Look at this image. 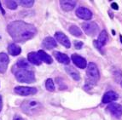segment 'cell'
Segmentation results:
<instances>
[{"instance_id": "6da1fadb", "label": "cell", "mask_w": 122, "mask_h": 120, "mask_svg": "<svg viewBox=\"0 0 122 120\" xmlns=\"http://www.w3.org/2000/svg\"><path fill=\"white\" fill-rule=\"evenodd\" d=\"M7 32L15 43H25L37 33L36 27L22 20H15L7 26Z\"/></svg>"}, {"instance_id": "7a4b0ae2", "label": "cell", "mask_w": 122, "mask_h": 120, "mask_svg": "<svg viewBox=\"0 0 122 120\" xmlns=\"http://www.w3.org/2000/svg\"><path fill=\"white\" fill-rule=\"evenodd\" d=\"M13 73L15 74V77L17 79V81L20 83H31L35 82V75L33 71L26 69H19L14 66L12 68Z\"/></svg>"}, {"instance_id": "3957f363", "label": "cell", "mask_w": 122, "mask_h": 120, "mask_svg": "<svg viewBox=\"0 0 122 120\" xmlns=\"http://www.w3.org/2000/svg\"><path fill=\"white\" fill-rule=\"evenodd\" d=\"M23 112L27 115H34L41 109V104L35 100H26L21 104Z\"/></svg>"}, {"instance_id": "277c9868", "label": "cell", "mask_w": 122, "mask_h": 120, "mask_svg": "<svg viewBox=\"0 0 122 120\" xmlns=\"http://www.w3.org/2000/svg\"><path fill=\"white\" fill-rule=\"evenodd\" d=\"M86 75H87V82L89 81L88 83H95L99 80L100 78V72L97 68V66L94 62H90L87 64L86 67Z\"/></svg>"}, {"instance_id": "5b68a950", "label": "cell", "mask_w": 122, "mask_h": 120, "mask_svg": "<svg viewBox=\"0 0 122 120\" xmlns=\"http://www.w3.org/2000/svg\"><path fill=\"white\" fill-rule=\"evenodd\" d=\"M82 28L86 35L90 37H93L97 33L99 30V27L96 22L92 21V22H86L82 25Z\"/></svg>"}, {"instance_id": "8992f818", "label": "cell", "mask_w": 122, "mask_h": 120, "mask_svg": "<svg viewBox=\"0 0 122 120\" xmlns=\"http://www.w3.org/2000/svg\"><path fill=\"white\" fill-rule=\"evenodd\" d=\"M14 91L17 95L22 96H28L34 95L38 92V90L34 87H26V86H16L14 89Z\"/></svg>"}, {"instance_id": "52a82bcc", "label": "cell", "mask_w": 122, "mask_h": 120, "mask_svg": "<svg viewBox=\"0 0 122 120\" xmlns=\"http://www.w3.org/2000/svg\"><path fill=\"white\" fill-rule=\"evenodd\" d=\"M75 14L79 19H82V20H91L93 16V14H92V11L89 9L85 8V7H79L76 10Z\"/></svg>"}, {"instance_id": "ba28073f", "label": "cell", "mask_w": 122, "mask_h": 120, "mask_svg": "<svg viewBox=\"0 0 122 120\" xmlns=\"http://www.w3.org/2000/svg\"><path fill=\"white\" fill-rule=\"evenodd\" d=\"M107 110L116 118H120L122 116V106L118 103L108 104Z\"/></svg>"}, {"instance_id": "9c48e42d", "label": "cell", "mask_w": 122, "mask_h": 120, "mask_svg": "<svg viewBox=\"0 0 122 120\" xmlns=\"http://www.w3.org/2000/svg\"><path fill=\"white\" fill-rule=\"evenodd\" d=\"M71 59L73 63H74V65L77 67H79V68H80V69H85L87 67L86 60L84 57L77 55V54H73L71 56Z\"/></svg>"}, {"instance_id": "30bf717a", "label": "cell", "mask_w": 122, "mask_h": 120, "mask_svg": "<svg viewBox=\"0 0 122 120\" xmlns=\"http://www.w3.org/2000/svg\"><path fill=\"white\" fill-rule=\"evenodd\" d=\"M119 96L116 92L113 91V90H109V91L106 92L102 96V103L103 104H108L112 103V102L115 101L116 100H118Z\"/></svg>"}, {"instance_id": "8fae6325", "label": "cell", "mask_w": 122, "mask_h": 120, "mask_svg": "<svg viewBox=\"0 0 122 120\" xmlns=\"http://www.w3.org/2000/svg\"><path fill=\"white\" fill-rule=\"evenodd\" d=\"M55 38L56 39V41L58 43H60L61 45H63L66 48H70L71 47V43H70V40L68 39V38L66 36L64 33H61V32H57L55 33Z\"/></svg>"}, {"instance_id": "7c38bea8", "label": "cell", "mask_w": 122, "mask_h": 120, "mask_svg": "<svg viewBox=\"0 0 122 120\" xmlns=\"http://www.w3.org/2000/svg\"><path fill=\"white\" fill-rule=\"evenodd\" d=\"M10 59L7 54L0 53V73H4L8 68Z\"/></svg>"}, {"instance_id": "4fadbf2b", "label": "cell", "mask_w": 122, "mask_h": 120, "mask_svg": "<svg viewBox=\"0 0 122 120\" xmlns=\"http://www.w3.org/2000/svg\"><path fill=\"white\" fill-rule=\"evenodd\" d=\"M60 6L64 11H71L76 6V1L74 0H61L60 1Z\"/></svg>"}, {"instance_id": "5bb4252c", "label": "cell", "mask_w": 122, "mask_h": 120, "mask_svg": "<svg viewBox=\"0 0 122 120\" xmlns=\"http://www.w3.org/2000/svg\"><path fill=\"white\" fill-rule=\"evenodd\" d=\"M53 54H54L56 59L59 63L64 64V65H67V64L70 63V58L66 54L61 53V52H58V51H55Z\"/></svg>"}, {"instance_id": "9a60e30c", "label": "cell", "mask_w": 122, "mask_h": 120, "mask_svg": "<svg viewBox=\"0 0 122 120\" xmlns=\"http://www.w3.org/2000/svg\"><path fill=\"white\" fill-rule=\"evenodd\" d=\"M56 41L51 37H46L42 42V46L43 48L47 49H54L56 47Z\"/></svg>"}, {"instance_id": "2e32d148", "label": "cell", "mask_w": 122, "mask_h": 120, "mask_svg": "<svg viewBox=\"0 0 122 120\" xmlns=\"http://www.w3.org/2000/svg\"><path fill=\"white\" fill-rule=\"evenodd\" d=\"M27 60H28V62L30 64H33V65H36V66H39L41 64V62H42L40 61V59H39L37 52H30L27 55Z\"/></svg>"}, {"instance_id": "e0dca14e", "label": "cell", "mask_w": 122, "mask_h": 120, "mask_svg": "<svg viewBox=\"0 0 122 120\" xmlns=\"http://www.w3.org/2000/svg\"><path fill=\"white\" fill-rule=\"evenodd\" d=\"M15 67H17V68H19V69H26V70H30V71L33 70V67H32V65H31V64L29 63L26 60L23 59V58L22 59L18 60L17 62H16V64L15 65Z\"/></svg>"}, {"instance_id": "ac0fdd59", "label": "cell", "mask_w": 122, "mask_h": 120, "mask_svg": "<svg viewBox=\"0 0 122 120\" xmlns=\"http://www.w3.org/2000/svg\"><path fill=\"white\" fill-rule=\"evenodd\" d=\"M8 51L11 55L16 56V55H19L20 54L21 49H20V47L19 46V45H17L16 43H10V44H9Z\"/></svg>"}, {"instance_id": "d6986e66", "label": "cell", "mask_w": 122, "mask_h": 120, "mask_svg": "<svg viewBox=\"0 0 122 120\" xmlns=\"http://www.w3.org/2000/svg\"><path fill=\"white\" fill-rule=\"evenodd\" d=\"M38 55H39V59H40L41 61H43V62H45L47 64H51L53 62V60L51 58V56L50 55L45 52L44 50H39L38 52Z\"/></svg>"}, {"instance_id": "ffe728a7", "label": "cell", "mask_w": 122, "mask_h": 120, "mask_svg": "<svg viewBox=\"0 0 122 120\" xmlns=\"http://www.w3.org/2000/svg\"><path fill=\"white\" fill-rule=\"evenodd\" d=\"M65 70L67 73L70 75V77H73V79H74L75 81H79L80 80L79 72L76 69H74L73 67H67L65 68Z\"/></svg>"}, {"instance_id": "44dd1931", "label": "cell", "mask_w": 122, "mask_h": 120, "mask_svg": "<svg viewBox=\"0 0 122 120\" xmlns=\"http://www.w3.org/2000/svg\"><path fill=\"white\" fill-rule=\"evenodd\" d=\"M108 33H107V32H106L105 30H102L101 33H100L99 34V37H98L97 38V42L98 43H99L100 45L102 47H103L104 45L107 43V42H108Z\"/></svg>"}, {"instance_id": "7402d4cb", "label": "cell", "mask_w": 122, "mask_h": 120, "mask_svg": "<svg viewBox=\"0 0 122 120\" xmlns=\"http://www.w3.org/2000/svg\"><path fill=\"white\" fill-rule=\"evenodd\" d=\"M68 31H69V33H71L73 36H74V37L79 38L82 36L81 29H79V27H78L77 26H75V25H72V26H70L69 28H68Z\"/></svg>"}, {"instance_id": "603a6c76", "label": "cell", "mask_w": 122, "mask_h": 120, "mask_svg": "<svg viewBox=\"0 0 122 120\" xmlns=\"http://www.w3.org/2000/svg\"><path fill=\"white\" fill-rule=\"evenodd\" d=\"M45 88H46L47 90H49L51 92L55 91V83H54V82H53V80L51 78H48L46 80V82H45Z\"/></svg>"}, {"instance_id": "cb8c5ba5", "label": "cell", "mask_w": 122, "mask_h": 120, "mask_svg": "<svg viewBox=\"0 0 122 120\" xmlns=\"http://www.w3.org/2000/svg\"><path fill=\"white\" fill-rule=\"evenodd\" d=\"M19 4L26 8H31L34 4V1L33 0H20L19 1Z\"/></svg>"}, {"instance_id": "d4e9b609", "label": "cell", "mask_w": 122, "mask_h": 120, "mask_svg": "<svg viewBox=\"0 0 122 120\" xmlns=\"http://www.w3.org/2000/svg\"><path fill=\"white\" fill-rule=\"evenodd\" d=\"M4 4L10 10H15L17 8V3L15 1H4Z\"/></svg>"}, {"instance_id": "484cf974", "label": "cell", "mask_w": 122, "mask_h": 120, "mask_svg": "<svg viewBox=\"0 0 122 120\" xmlns=\"http://www.w3.org/2000/svg\"><path fill=\"white\" fill-rule=\"evenodd\" d=\"M83 45H84V43H82L81 41H74V47H75V49H81Z\"/></svg>"}, {"instance_id": "4316f807", "label": "cell", "mask_w": 122, "mask_h": 120, "mask_svg": "<svg viewBox=\"0 0 122 120\" xmlns=\"http://www.w3.org/2000/svg\"><path fill=\"white\" fill-rule=\"evenodd\" d=\"M93 44H94V46L96 47L97 49H98V50L100 51V52H101V53H102V47L101 46V45L99 44V43H98V42L97 40H94L93 41Z\"/></svg>"}, {"instance_id": "83f0119b", "label": "cell", "mask_w": 122, "mask_h": 120, "mask_svg": "<svg viewBox=\"0 0 122 120\" xmlns=\"http://www.w3.org/2000/svg\"><path fill=\"white\" fill-rule=\"evenodd\" d=\"M111 7H112V9H114V10H119L118 4H117V3H115V2H114V3H112V4H111Z\"/></svg>"}, {"instance_id": "f1b7e54d", "label": "cell", "mask_w": 122, "mask_h": 120, "mask_svg": "<svg viewBox=\"0 0 122 120\" xmlns=\"http://www.w3.org/2000/svg\"><path fill=\"white\" fill-rule=\"evenodd\" d=\"M13 120H25V119L21 118L20 116H19V115H15L14 117V118H13Z\"/></svg>"}, {"instance_id": "f546056e", "label": "cell", "mask_w": 122, "mask_h": 120, "mask_svg": "<svg viewBox=\"0 0 122 120\" xmlns=\"http://www.w3.org/2000/svg\"><path fill=\"white\" fill-rule=\"evenodd\" d=\"M2 107H3V99H2V96H0V112L2 111Z\"/></svg>"}, {"instance_id": "4dcf8cb0", "label": "cell", "mask_w": 122, "mask_h": 120, "mask_svg": "<svg viewBox=\"0 0 122 120\" xmlns=\"http://www.w3.org/2000/svg\"><path fill=\"white\" fill-rule=\"evenodd\" d=\"M0 10H1V12L3 13V14H5V11H4V9H3L2 5H1V4H0Z\"/></svg>"}, {"instance_id": "1f68e13d", "label": "cell", "mask_w": 122, "mask_h": 120, "mask_svg": "<svg viewBox=\"0 0 122 120\" xmlns=\"http://www.w3.org/2000/svg\"><path fill=\"white\" fill-rule=\"evenodd\" d=\"M120 42H121V43H122V35L120 36Z\"/></svg>"}, {"instance_id": "d6a6232c", "label": "cell", "mask_w": 122, "mask_h": 120, "mask_svg": "<svg viewBox=\"0 0 122 120\" xmlns=\"http://www.w3.org/2000/svg\"><path fill=\"white\" fill-rule=\"evenodd\" d=\"M120 84H121V87H122V81H121V83H120Z\"/></svg>"}]
</instances>
